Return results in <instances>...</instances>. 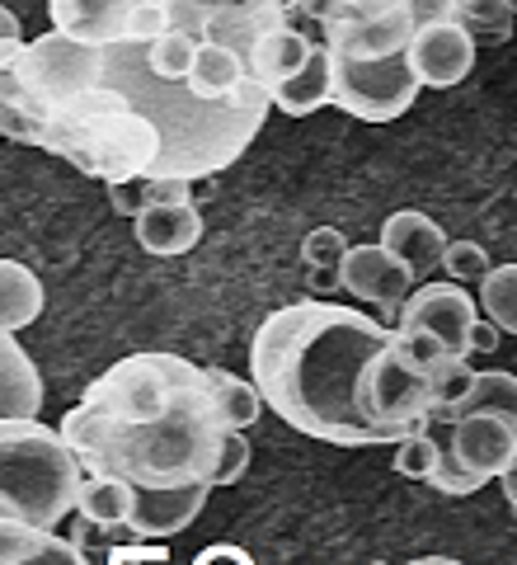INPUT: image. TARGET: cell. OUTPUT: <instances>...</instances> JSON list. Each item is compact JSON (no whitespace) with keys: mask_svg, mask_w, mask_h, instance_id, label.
I'll return each mask as SVG.
<instances>
[{"mask_svg":"<svg viewBox=\"0 0 517 565\" xmlns=\"http://www.w3.org/2000/svg\"><path fill=\"white\" fill-rule=\"evenodd\" d=\"M43 316V282L20 259H0V326L20 334Z\"/></svg>","mask_w":517,"mask_h":565,"instance_id":"obj_24","label":"cell"},{"mask_svg":"<svg viewBox=\"0 0 517 565\" xmlns=\"http://www.w3.org/2000/svg\"><path fill=\"white\" fill-rule=\"evenodd\" d=\"M207 386V367L180 359V353H132V359H118L114 367L85 386V401L104 405L114 419L128 424H147L170 415L184 396L203 392Z\"/></svg>","mask_w":517,"mask_h":565,"instance_id":"obj_6","label":"cell"},{"mask_svg":"<svg viewBox=\"0 0 517 565\" xmlns=\"http://www.w3.org/2000/svg\"><path fill=\"white\" fill-rule=\"evenodd\" d=\"M396 326L371 321L358 307L306 297L278 307L249 340V377L259 382L269 411L297 434L334 448H396L400 434L381 429L358 411V382Z\"/></svg>","mask_w":517,"mask_h":565,"instance_id":"obj_1","label":"cell"},{"mask_svg":"<svg viewBox=\"0 0 517 565\" xmlns=\"http://www.w3.org/2000/svg\"><path fill=\"white\" fill-rule=\"evenodd\" d=\"M348 255V241L338 226H315V232H306V241H301V259H306V269H338Z\"/></svg>","mask_w":517,"mask_h":565,"instance_id":"obj_34","label":"cell"},{"mask_svg":"<svg viewBox=\"0 0 517 565\" xmlns=\"http://www.w3.org/2000/svg\"><path fill=\"white\" fill-rule=\"evenodd\" d=\"M132 99L137 114H147L160 128V161L151 180L160 174H184V180H207L226 166L240 161V151L259 137L263 118L273 109V90L249 81L226 99H198L189 85L160 81L147 62V43H114L104 47V81Z\"/></svg>","mask_w":517,"mask_h":565,"instance_id":"obj_2","label":"cell"},{"mask_svg":"<svg viewBox=\"0 0 517 565\" xmlns=\"http://www.w3.org/2000/svg\"><path fill=\"white\" fill-rule=\"evenodd\" d=\"M132 232L141 241V250L151 255H184L198 245L203 236V212L193 203H174V207H147L132 222Z\"/></svg>","mask_w":517,"mask_h":565,"instance_id":"obj_20","label":"cell"},{"mask_svg":"<svg viewBox=\"0 0 517 565\" xmlns=\"http://www.w3.org/2000/svg\"><path fill=\"white\" fill-rule=\"evenodd\" d=\"M461 6H471V0H461Z\"/></svg>","mask_w":517,"mask_h":565,"instance_id":"obj_46","label":"cell"},{"mask_svg":"<svg viewBox=\"0 0 517 565\" xmlns=\"http://www.w3.org/2000/svg\"><path fill=\"white\" fill-rule=\"evenodd\" d=\"M480 373H471V363L466 359H456V353H448L433 373H428V386H433V411L442 415H452L461 401L471 396V386H475Z\"/></svg>","mask_w":517,"mask_h":565,"instance_id":"obj_33","label":"cell"},{"mask_svg":"<svg viewBox=\"0 0 517 565\" xmlns=\"http://www.w3.org/2000/svg\"><path fill=\"white\" fill-rule=\"evenodd\" d=\"M174 24H170V6L165 0H141L132 10V24H128V43H155L165 39Z\"/></svg>","mask_w":517,"mask_h":565,"instance_id":"obj_37","label":"cell"},{"mask_svg":"<svg viewBox=\"0 0 517 565\" xmlns=\"http://www.w3.org/2000/svg\"><path fill=\"white\" fill-rule=\"evenodd\" d=\"M141 0H47L52 29L71 33V39L90 43V47H114L128 43L132 10Z\"/></svg>","mask_w":517,"mask_h":565,"instance_id":"obj_16","label":"cell"},{"mask_svg":"<svg viewBox=\"0 0 517 565\" xmlns=\"http://www.w3.org/2000/svg\"><path fill=\"white\" fill-rule=\"evenodd\" d=\"M338 274H344V292H353L358 302H377L386 316H396L414 288V269L400 264L386 245H348Z\"/></svg>","mask_w":517,"mask_h":565,"instance_id":"obj_15","label":"cell"},{"mask_svg":"<svg viewBox=\"0 0 517 565\" xmlns=\"http://www.w3.org/2000/svg\"><path fill=\"white\" fill-rule=\"evenodd\" d=\"M207 386H212V396H217V411L230 429H249V424L263 415V405H269L255 377L245 382L236 373H226V367H207Z\"/></svg>","mask_w":517,"mask_h":565,"instance_id":"obj_26","label":"cell"},{"mask_svg":"<svg viewBox=\"0 0 517 565\" xmlns=\"http://www.w3.org/2000/svg\"><path fill=\"white\" fill-rule=\"evenodd\" d=\"M0 71H14L20 76L24 90L47 104V109H62V104H71L76 95L95 90V85L104 81V47H90L80 39H71V33L52 29L43 33V39H29V47L14 57L10 66Z\"/></svg>","mask_w":517,"mask_h":565,"instance_id":"obj_8","label":"cell"},{"mask_svg":"<svg viewBox=\"0 0 517 565\" xmlns=\"http://www.w3.org/2000/svg\"><path fill=\"white\" fill-rule=\"evenodd\" d=\"M330 95H334V52L325 43H315L311 62L273 90V109H282L288 118H306L320 104H330Z\"/></svg>","mask_w":517,"mask_h":565,"instance_id":"obj_21","label":"cell"},{"mask_svg":"<svg viewBox=\"0 0 517 565\" xmlns=\"http://www.w3.org/2000/svg\"><path fill=\"white\" fill-rule=\"evenodd\" d=\"M428 424L438 429V438H442V457H438V471L428 476L433 481V490H442V494H475L480 486L489 481V476H480V471H471L461 457L448 448V424H442V415H428Z\"/></svg>","mask_w":517,"mask_h":565,"instance_id":"obj_32","label":"cell"},{"mask_svg":"<svg viewBox=\"0 0 517 565\" xmlns=\"http://www.w3.org/2000/svg\"><path fill=\"white\" fill-rule=\"evenodd\" d=\"M109 203H114V212L118 217H141V212L151 207V199H147V180H118V184H109Z\"/></svg>","mask_w":517,"mask_h":565,"instance_id":"obj_38","label":"cell"},{"mask_svg":"<svg viewBox=\"0 0 517 565\" xmlns=\"http://www.w3.org/2000/svg\"><path fill=\"white\" fill-rule=\"evenodd\" d=\"M456 20L475 33V43H508L517 10L513 0H471V6H461Z\"/></svg>","mask_w":517,"mask_h":565,"instance_id":"obj_31","label":"cell"},{"mask_svg":"<svg viewBox=\"0 0 517 565\" xmlns=\"http://www.w3.org/2000/svg\"><path fill=\"white\" fill-rule=\"evenodd\" d=\"M245 467H249V438H245V429H226V438H222V448H217V467H212V486H236L240 476H245Z\"/></svg>","mask_w":517,"mask_h":565,"instance_id":"obj_35","label":"cell"},{"mask_svg":"<svg viewBox=\"0 0 517 565\" xmlns=\"http://www.w3.org/2000/svg\"><path fill=\"white\" fill-rule=\"evenodd\" d=\"M480 302H485L498 330L517 334V264H498V269L480 278Z\"/></svg>","mask_w":517,"mask_h":565,"instance_id":"obj_29","label":"cell"},{"mask_svg":"<svg viewBox=\"0 0 517 565\" xmlns=\"http://www.w3.org/2000/svg\"><path fill=\"white\" fill-rule=\"evenodd\" d=\"M358 411L381 424L390 434H414L433 415V386L419 363H409L400 344H386L377 359L367 363V373L358 382Z\"/></svg>","mask_w":517,"mask_h":565,"instance_id":"obj_9","label":"cell"},{"mask_svg":"<svg viewBox=\"0 0 517 565\" xmlns=\"http://www.w3.org/2000/svg\"><path fill=\"white\" fill-rule=\"evenodd\" d=\"M438 457H442V438L433 424H423V429L405 434L396 452H390V462H396L400 476H409V481H428V476L438 471Z\"/></svg>","mask_w":517,"mask_h":565,"instance_id":"obj_30","label":"cell"},{"mask_svg":"<svg viewBox=\"0 0 517 565\" xmlns=\"http://www.w3.org/2000/svg\"><path fill=\"white\" fill-rule=\"evenodd\" d=\"M249 76V66L236 47H226V43H198V62H193V76L184 81L198 99H226V95H236L240 85Z\"/></svg>","mask_w":517,"mask_h":565,"instance_id":"obj_23","label":"cell"},{"mask_svg":"<svg viewBox=\"0 0 517 565\" xmlns=\"http://www.w3.org/2000/svg\"><path fill=\"white\" fill-rule=\"evenodd\" d=\"M198 565H217V561H236V565H249V552L245 546H230V542H222V546H203L198 556H193Z\"/></svg>","mask_w":517,"mask_h":565,"instance_id":"obj_43","label":"cell"},{"mask_svg":"<svg viewBox=\"0 0 517 565\" xmlns=\"http://www.w3.org/2000/svg\"><path fill=\"white\" fill-rule=\"evenodd\" d=\"M311 52H315V39H306L297 24H278L269 29L263 39L249 47V81H259V85H269V90H278L288 76H297L301 66L311 62Z\"/></svg>","mask_w":517,"mask_h":565,"instance_id":"obj_19","label":"cell"},{"mask_svg":"<svg viewBox=\"0 0 517 565\" xmlns=\"http://www.w3.org/2000/svg\"><path fill=\"white\" fill-rule=\"evenodd\" d=\"M442 415V411H433ZM448 424V448L480 476H504L517 462V424H508L494 411H475V415H442Z\"/></svg>","mask_w":517,"mask_h":565,"instance_id":"obj_12","label":"cell"},{"mask_svg":"<svg viewBox=\"0 0 517 565\" xmlns=\"http://www.w3.org/2000/svg\"><path fill=\"white\" fill-rule=\"evenodd\" d=\"M147 199H151V207L193 203V180H184V174H160V180H147Z\"/></svg>","mask_w":517,"mask_h":565,"instance_id":"obj_39","label":"cell"},{"mask_svg":"<svg viewBox=\"0 0 517 565\" xmlns=\"http://www.w3.org/2000/svg\"><path fill=\"white\" fill-rule=\"evenodd\" d=\"M381 245L390 255H396L400 264H409L414 269V278L419 274H428V269H438L442 259H448V232L428 217V212H419V207H405V212H390V217L381 222Z\"/></svg>","mask_w":517,"mask_h":565,"instance_id":"obj_17","label":"cell"},{"mask_svg":"<svg viewBox=\"0 0 517 565\" xmlns=\"http://www.w3.org/2000/svg\"><path fill=\"white\" fill-rule=\"evenodd\" d=\"M475 411H494V415H504L508 424H517V377L513 373H480L475 386H471V396L456 405L452 415H475Z\"/></svg>","mask_w":517,"mask_h":565,"instance_id":"obj_28","label":"cell"},{"mask_svg":"<svg viewBox=\"0 0 517 565\" xmlns=\"http://www.w3.org/2000/svg\"><path fill=\"white\" fill-rule=\"evenodd\" d=\"M475 321H480V316H475L471 292L452 278V282H428V288H419L414 297H405L396 330H423V334H433V340L448 353L466 359Z\"/></svg>","mask_w":517,"mask_h":565,"instance_id":"obj_11","label":"cell"},{"mask_svg":"<svg viewBox=\"0 0 517 565\" xmlns=\"http://www.w3.org/2000/svg\"><path fill=\"white\" fill-rule=\"evenodd\" d=\"M104 556H109L114 565H122V561H165L170 546L165 542H151V537H132L128 546H109Z\"/></svg>","mask_w":517,"mask_h":565,"instance_id":"obj_40","label":"cell"},{"mask_svg":"<svg viewBox=\"0 0 517 565\" xmlns=\"http://www.w3.org/2000/svg\"><path fill=\"white\" fill-rule=\"evenodd\" d=\"M39 147L71 161L90 180L118 184V180H151L165 141H160V128L147 114L132 109V99L122 90L95 85V90L76 95L43 118Z\"/></svg>","mask_w":517,"mask_h":565,"instance_id":"obj_4","label":"cell"},{"mask_svg":"<svg viewBox=\"0 0 517 565\" xmlns=\"http://www.w3.org/2000/svg\"><path fill=\"white\" fill-rule=\"evenodd\" d=\"M147 62L160 81H174V85H184L193 76V62H198V39L184 29H170L165 39H155L147 43Z\"/></svg>","mask_w":517,"mask_h":565,"instance_id":"obj_27","label":"cell"},{"mask_svg":"<svg viewBox=\"0 0 517 565\" xmlns=\"http://www.w3.org/2000/svg\"><path fill=\"white\" fill-rule=\"evenodd\" d=\"M409 66L423 85L433 90H452L471 76L475 66V33L461 20H442V24H423L409 43Z\"/></svg>","mask_w":517,"mask_h":565,"instance_id":"obj_14","label":"cell"},{"mask_svg":"<svg viewBox=\"0 0 517 565\" xmlns=\"http://www.w3.org/2000/svg\"><path fill=\"white\" fill-rule=\"evenodd\" d=\"M442 269H448L456 282H480L494 264H489V250L475 241H452L448 245V259H442Z\"/></svg>","mask_w":517,"mask_h":565,"instance_id":"obj_36","label":"cell"},{"mask_svg":"<svg viewBox=\"0 0 517 565\" xmlns=\"http://www.w3.org/2000/svg\"><path fill=\"white\" fill-rule=\"evenodd\" d=\"M43 411V377L14 330L0 334V415L6 419H39Z\"/></svg>","mask_w":517,"mask_h":565,"instance_id":"obj_18","label":"cell"},{"mask_svg":"<svg viewBox=\"0 0 517 565\" xmlns=\"http://www.w3.org/2000/svg\"><path fill=\"white\" fill-rule=\"evenodd\" d=\"M419 90L423 81L409 66V52H396V57H344V52H334L330 104H338L358 122H396L400 114L414 109Z\"/></svg>","mask_w":517,"mask_h":565,"instance_id":"obj_7","label":"cell"},{"mask_svg":"<svg viewBox=\"0 0 517 565\" xmlns=\"http://www.w3.org/2000/svg\"><path fill=\"white\" fill-rule=\"evenodd\" d=\"M0 561H6V565H39V561L80 565L85 552L76 542L57 537L52 527H33V523H20V519H0Z\"/></svg>","mask_w":517,"mask_h":565,"instance_id":"obj_22","label":"cell"},{"mask_svg":"<svg viewBox=\"0 0 517 565\" xmlns=\"http://www.w3.org/2000/svg\"><path fill=\"white\" fill-rule=\"evenodd\" d=\"M498 330L494 321H475V330H471V353H494L498 349Z\"/></svg>","mask_w":517,"mask_h":565,"instance_id":"obj_44","label":"cell"},{"mask_svg":"<svg viewBox=\"0 0 517 565\" xmlns=\"http://www.w3.org/2000/svg\"><path fill=\"white\" fill-rule=\"evenodd\" d=\"M334 288H344V274L338 269H306V292L311 297H330Z\"/></svg>","mask_w":517,"mask_h":565,"instance_id":"obj_42","label":"cell"},{"mask_svg":"<svg viewBox=\"0 0 517 565\" xmlns=\"http://www.w3.org/2000/svg\"><path fill=\"white\" fill-rule=\"evenodd\" d=\"M24 47H29V43H24V33H20V20H14V10H0V66H10Z\"/></svg>","mask_w":517,"mask_h":565,"instance_id":"obj_41","label":"cell"},{"mask_svg":"<svg viewBox=\"0 0 517 565\" xmlns=\"http://www.w3.org/2000/svg\"><path fill=\"white\" fill-rule=\"evenodd\" d=\"M132 500H137L132 481H122V476H90V471H85L76 509H80V519L95 523V527H128Z\"/></svg>","mask_w":517,"mask_h":565,"instance_id":"obj_25","label":"cell"},{"mask_svg":"<svg viewBox=\"0 0 517 565\" xmlns=\"http://www.w3.org/2000/svg\"><path fill=\"white\" fill-rule=\"evenodd\" d=\"M85 467L62 429L39 419H0V519L57 527L80 500Z\"/></svg>","mask_w":517,"mask_h":565,"instance_id":"obj_5","label":"cell"},{"mask_svg":"<svg viewBox=\"0 0 517 565\" xmlns=\"http://www.w3.org/2000/svg\"><path fill=\"white\" fill-rule=\"evenodd\" d=\"M498 486H504V500L513 504V514H517V462H513L504 476H498Z\"/></svg>","mask_w":517,"mask_h":565,"instance_id":"obj_45","label":"cell"},{"mask_svg":"<svg viewBox=\"0 0 517 565\" xmlns=\"http://www.w3.org/2000/svg\"><path fill=\"white\" fill-rule=\"evenodd\" d=\"M170 6V24L193 33L198 43H226L240 57H249L263 33L288 24L273 0H165Z\"/></svg>","mask_w":517,"mask_h":565,"instance_id":"obj_10","label":"cell"},{"mask_svg":"<svg viewBox=\"0 0 517 565\" xmlns=\"http://www.w3.org/2000/svg\"><path fill=\"white\" fill-rule=\"evenodd\" d=\"M226 429L230 424L222 419L212 386L184 396L170 415L147 424L114 419L85 396L62 415V438L76 448L80 467L90 476H122L132 486H180L203 476L212 481Z\"/></svg>","mask_w":517,"mask_h":565,"instance_id":"obj_3","label":"cell"},{"mask_svg":"<svg viewBox=\"0 0 517 565\" xmlns=\"http://www.w3.org/2000/svg\"><path fill=\"white\" fill-rule=\"evenodd\" d=\"M217 490L203 476V481H180V486H137V500H132V519H128V533L132 537H151V542H165L174 533L203 514L207 494Z\"/></svg>","mask_w":517,"mask_h":565,"instance_id":"obj_13","label":"cell"}]
</instances>
